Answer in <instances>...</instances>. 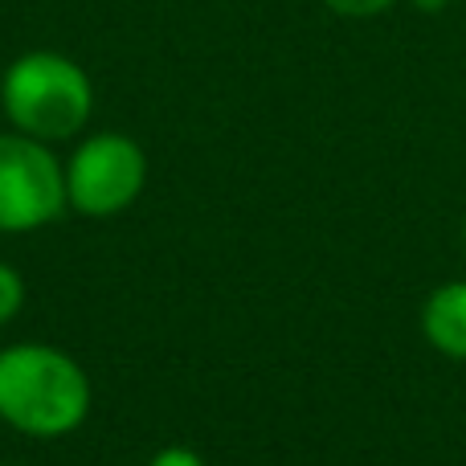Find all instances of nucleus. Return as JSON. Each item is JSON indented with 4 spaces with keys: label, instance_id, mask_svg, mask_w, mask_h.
<instances>
[{
    "label": "nucleus",
    "instance_id": "8",
    "mask_svg": "<svg viewBox=\"0 0 466 466\" xmlns=\"http://www.w3.org/2000/svg\"><path fill=\"white\" fill-rule=\"evenodd\" d=\"M147 466H209L201 459V454L193 451V446H164V451H156Z\"/></svg>",
    "mask_w": 466,
    "mask_h": 466
},
{
    "label": "nucleus",
    "instance_id": "9",
    "mask_svg": "<svg viewBox=\"0 0 466 466\" xmlns=\"http://www.w3.org/2000/svg\"><path fill=\"white\" fill-rule=\"evenodd\" d=\"M413 5H418L421 13H438V8H446L451 0H413Z\"/></svg>",
    "mask_w": 466,
    "mask_h": 466
},
{
    "label": "nucleus",
    "instance_id": "4",
    "mask_svg": "<svg viewBox=\"0 0 466 466\" xmlns=\"http://www.w3.org/2000/svg\"><path fill=\"white\" fill-rule=\"evenodd\" d=\"M70 209L66 164L21 131H0V233H33Z\"/></svg>",
    "mask_w": 466,
    "mask_h": 466
},
{
    "label": "nucleus",
    "instance_id": "5",
    "mask_svg": "<svg viewBox=\"0 0 466 466\" xmlns=\"http://www.w3.org/2000/svg\"><path fill=\"white\" fill-rule=\"evenodd\" d=\"M421 336L446 360H466V279H451L426 295Z\"/></svg>",
    "mask_w": 466,
    "mask_h": 466
},
{
    "label": "nucleus",
    "instance_id": "10",
    "mask_svg": "<svg viewBox=\"0 0 466 466\" xmlns=\"http://www.w3.org/2000/svg\"><path fill=\"white\" fill-rule=\"evenodd\" d=\"M462 238H466V221H462Z\"/></svg>",
    "mask_w": 466,
    "mask_h": 466
},
{
    "label": "nucleus",
    "instance_id": "7",
    "mask_svg": "<svg viewBox=\"0 0 466 466\" xmlns=\"http://www.w3.org/2000/svg\"><path fill=\"white\" fill-rule=\"evenodd\" d=\"M323 5L339 16H380V13H389L397 0H323Z\"/></svg>",
    "mask_w": 466,
    "mask_h": 466
},
{
    "label": "nucleus",
    "instance_id": "1",
    "mask_svg": "<svg viewBox=\"0 0 466 466\" xmlns=\"http://www.w3.org/2000/svg\"><path fill=\"white\" fill-rule=\"evenodd\" d=\"M95 385L70 352L41 339L0 348V421L37 442L70 438L86 426Z\"/></svg>",
    "mask_w": 466,
    "mask_h": 466
},
{
    "label": "nucleus",
    "instance_id": "11",
    "mask_svg": "<svg viewBox=\"0 0 466 466\" xmlns=\"http://www.w3.org/2000/svg\"><path fill=\"white\" fill-rule=\"evenodd\" d=\"M8 466H13V462H8Z\"/></svg>",
    "mask_w": 466,
    "mask_h": 466
},
{
    "label": "nucleus",
    "instance_id": "6",
    "mask_svg": "<svg viewBox=\"0 0 466 466\" xmlns=\"http://www.w3.org/2000/svg\"><path fill=\"white\" fill-rule=\"evenodd\" d=\"M25 295H29V287H25L21 270H16L13 262H5V258H0V328H5V323H13L16 315H21Z\"/></svg>",
    "mask_w": 466,
    "mask_h": 466
},
{
    "label": "nucleus",
    "instance_id": "3",
    "mask_svg": "<svg viewBox=\"0 0 466 466\" xmlns=\"http://www.w3.org/2000/svg\"><path fill=\"white\" fill-rule=\"evenodd\" d=\"M147 185V156L123 131H95L66 160V201L82 218H119Z\"/></svg>",
    "mask_w": 466,
    "mask_h": 466
},
{
    "label": "nucleus",
    "instance_id": "2",
    "mask_svg": "<svg viewBox=\"0 0 466 466\" xmlns=\"http://www.w3.org/2000/svg\"><path fill=\"white\" fill-rule=\"evenodd\" d=\"M0 111L21 136L62 144L82 136L95 115V82L74 57L57 49H29L8 62L0 78Z\"/></svg>",
    "mask_w": 466,
    "mask_h": 466
}]
</instances>
